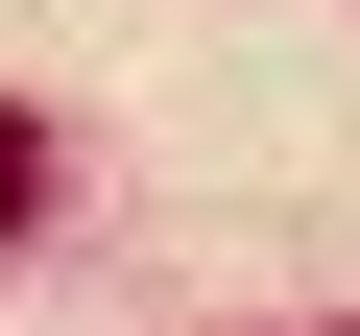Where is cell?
Masks as SVG:
<instances>
[{"label": "cell", "instance_id": "6da1fadb", "mask_svg": "<svg viewBox=\"0 0 360 336\" xmlns=\"http://www.w3.org/2000/svg\"><path fill=\"white\" fill-rule=\"evenodd\" d=\"M25 217H49V120H0V240H25Z\"/></svg>", "mask_w": 360, "mask_h": 336}]
</instances>
